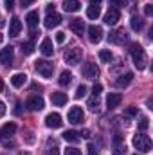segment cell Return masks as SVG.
<instances>
[{
	"label": "cell",
	"mask_w": 153,
	"mask_h": 155,
	"mask_svg": "<svg viewBox=\"0 0 153 155\" xmlns=\"http://www.w3.org/2000/svg\"><path fill=\"white\" fill-rule=\"evenodd\" d=\"M43 97L41 96H31L29 99H27V108L29 110H33V112H40L41 108H43Z\"/></svg>",
	"instance_id": "obj_10"
},
{
	"label": "cell",
	"mask_w": 153,
	"mask_h": 155,
	"mask_svg": "<svg viewBox=\"0 0 153 155\" xmlns=\"http://www.w3.org/2000/svg\"><path fill=\"white\" fill-rule=\"evenodd\" d=\"M22 155H31V153H27V152H25V153H22Z\"/></svg>",
	"instance_id": "obj_49"
},
{
	"label": "cell",
	"mask_w": 153,
	"mask_h": 155,
	"mask_svg": "<svg viewBox=\"0 0 153 155\" xmlns=\"http://www.w3.org/2000/svg\"><path fill=\"white\" fill-rule=\"evenodd\" d=\"M126 40H128V35H126L124 29H115V31H112V33L108 35V41H110V43H115V45H121V43H124Z\"/></svg>",
	"instance_id": "obj_6"
},
{
	"label": "cell",
	"mask_w": 153,
	"mask_h": 155,
	"mask_svg": "<svg viewBox=\"0 0 153 155\" xmlns=\"http://www.w3.org/2000/svg\"><path fill=\"white\" fill-rule=\"evenodd\" d=\"M45 124H47L49 128H60V126L63 124L61 116H60V114H56V112L47 114V117H45Z\"/></svg>",
	"instance_id": "obj_11"
},
{
	"label": "cell",
	"mask_w": 153,
	"mask_h": 155,
	"mask_svg": "<svg viewBox=\"0 0 153 155\" xmlns=\"http://www.w3.org/2000/svg\"><path fill=\"white\" fill-rule=\"evenodd\" d=\"M65 155H81V150H77V148H67Z\"/></svg>",
	"instance_id": "obj_35"
},
{
	"label": "cell",
	"mask_w": 153,
	"mask_h": 155,
	"mask_svg": "<svg viewBox=\"0 0 153 155\" xmlns=\"http://www.w3.org/2000/svg\"><path fill=\"white\" fill-rule=\"evenodd\" d=\"M121 143H122V137H121V135L117 134V135L114 137V144H121Z\"/></svg>",
	"instance_id": "obj_42"
},
{
	"label": "cell",
	"mask_w": 153,
	"mask_h": 155,
	"mask_svg": "<svg viewBox=\"0 0 153 155\" xmlns=\"http://www.w3.org/2000/svg\"><path fill=\"white\" fill-rule=\"evenodd\" d=\"M81 56H83V51L79 47H74V49H69L65 52V63L69 65H77L81 61Z\"/></svg>",
	"instance_id": "obj_4"
},
{
	"label": "cell",
	"mask_w": 153,
	"mask_h": 155,
	"mask_svg": "<svg viewBox=\"0 0 153 155\" xmlns=\"http://www.w3.org/2000/svg\"><path fill=\"white\" fill-rule=\"evenodd\" d=\"M31 4H34V0H20V5H22V7H27V5H31Z\"/></svg>",
	"instance_id": "obj_41"
},
{
	"label": "cell",
	"mask_w": 153,
	"mask_h": 155,
	"mask_svg": "<svg viewBox=\"0 0 153 155\" xmlns=\"http://www.w3.org/2000/svg\"><path fill=\"white\" fill-rule=\"evenodd\" d=\"M20 31H22V22L16 16H13L11 22H9V36H18Z\"/></svg>",
	"instance_id": "obj_15"
},
{
	"label": "cell",
	"mask_w": 153,
	"mask_h": 155,
	"mask_svg": "<svg viewBox=\"0 0 153 155\" xmlns=\"http://www.w3.org/2000/svg\"><path fill=\"white\" fill-rule=\"evenodd\" d=\"M144 13H146V16H151V15H153V7H151V4L144 5Z\"/></svg>",
	"instance_id": "obj_40"
},
{
	"label": "cell",
	"mask_w": 153,
	"mask_h": 155,
	"mask_svg": "<svg viewBox=\"0 0 153 155\" xmlns=\"http://www.w3.org/2000/svg\"><path fill=\"white\" fill-rule=\"evenodd\" d=\"M133 146L139 152L148 153V152H151V139L144 134H137V135H133Z\"/></svg>",
	"instance_id": "obj_2"
},
{
	"label": "cell",
	"mask_w": 153,
	"mask_h": 155,
	"mask_svg": "<svg viewBox=\"0 0 153 155\" xmlns=\"http://www.w3.org/2000/svg\"><path fill=\"white\" fill-rule=\"evenodd\" d=\"M99 60L105 61V63H110V61H112V52H110L108 49H103V51L99 52Z\"/></svg>",
	"instance_id": "obj_29"
},
{
	"label": "cell",
	"mask_w": 153,
	"mask_h": 155,
	"mask_svg": "<svg viewBox=\"0 0 153 155\" xmlns=\"http://www.w3.org/2000/svg\"><path fill=\"white\" fill-rule=\"evenodd\" d=\"M38 20H40L38 11H31V13H27V16H25V22H27V25H29L31 29H34V27L38 25Z\"/></svg>",
	"instance_id": "obj_21"
},
{
	"label": "cell",
	"mask_w": 153,
	"mask_h": 155,
	"mask_svg": "<svg viewBox=\"0 0 153 155\" xmlns=\"http://www.w3.org/2000/svg\"><path fill=\"white\" fill-rule=\"evenodd\" d=\"M130 51H132V58H133L135 67H137L139 71H144V69H146V65H148V56H146L144 49H142L139 43H133Z\"/></svg>",
	"instance_id": "obj_1"
},
{
	"label": "cell",
	"mask_w": 153,
	"mask_h": 155,
	"mask_svg": "<svg viewBox=\"0 0 153 155\" xmlns=\"http://www.w3.org/2000/svg\"><path fill=\"white\" fill-rule=\"evenodd\" d=\"M148 126H150V121H148L146 117H142V119L139 121V130H141V132H146Z\"/></svg>",
	"instance_id": "obj_33"
},
{
	"label": "cell",
	"mask_w": 153,
	"mask_h": 155,
	"mask_svg": "<svg viewBox=\"0 0 153 155\" xmlns=\"http://www.w3.org/2000/svg\"><path fill=\"white\" fill-rule=\"evenodd\" d=\"M4 90V81H2V78H0V92Z\"/></svg>",
	"instance_id": "obj_47"
},
{
	"label": "cell",
	"mask_w": 153,
	"mask_h": 155,
	"mask_svg": "<svg viewBox=\"0 0 153 155\" xmlns=\"http://www.w3.org/2000/svg\"><path fill=\"white\" fill-rule=\"evenodd\" d=\"M25 81H27V76H25L24 72H16V74L11 76V85L16 87V88H18V87H24Z\"/></svg>",
	"instance_id": "obj_19"
},
{
	"label": "cell",
	"mask_w": 153,
	"mask_h": 155,
	"mask_svg": "<svg viewBox=\"0 0 153 155\" xmlns=\"http://www.w3.org/2000/svg\"><path fill=\"white\" fill-rule=\"evenodd\" d=\"M99 67L96 65V63H92V61H88V63H85L83 65V76L86 78V79H96V78H99Z\"/></svg>",
	"instance_id": "obj_5"
},
{
	"label": "cell",
	"mask_w": 153,
	"mask_h": 155,
	"mask_svg": "<svg viewBox=\"0 0 153 155\" xmlns=\"http://www.w3.org/2000/svg\"><path fill=\"white\" fill-rule=\"evenodd\" d=\"M13 58H15V49H13L11 45H7L5 49L0 51V63H2V65H11Z\"/></svg>",
	"instance_id": "obj_8"
},
{
	"label": "cell",
	"mask_w": 153,
	"mask_h": 155,
	"mask_svg": "<svg viewBox=\"0 0 153 155\" xmlns=\"http://www.w3.org/2000/svg\"><path fill=\"white\" fill-rule=\"evenodd\" d=\"M130 24H132V29H133L135 33H139V31L142 29V25H144V24H142V20H141L139 16H132V20H130Z\"/></svg>",
	"instance_id": "obj_27"
},
{
	"label": "cell",
	"mask_w": 153,
	"mask_h": 155,
	"mask_svg": "<svg viewBox=\"0 0 153 155\" xmlns=\"http://www.w3.org/2000/svg\"><path fill=\"white\" fill-rule=\"evenodd\" d=\"M135 155H139V153H135Z\"/></svg>",
	"instance_id": "obj_51"
},
{
	"label": "cell",
	"mask_w": 153,
	"mask_h": 155,
	"mask_svg": "<svg viewBox=\"0 0 153 155\" xmlns=\"http://www.w3.org/2000/svg\"><path fill=\"white\" fill-rule=\"evenodd\" d=\"M79 7H81L79 0H65L63 2V9L67 13H76V11H79Z\"/></svg>",
	"instance_id": "obj_22"
},
{
	"label": "cell",
	"mask_w": 153,
	"mask_h": 155,
	"mask_svg": "<svg viewBox=\"0 0 153 155\" xmlns=\"http://www.w3.org/2000/svg\"><path fill=\"white\" fill-rule=\"evenodd\" d=\"M13 5H15V0H5V7L7 9H13Z\"/></svg>",
	"instance_id": "obj_43"
},
{
	"label": "cell",
	"mask_w": 153,
	"mask_h": 155,
	"mask_svg": "<svg viewBox=\"0 0 153 155\" xmlns=\"http://www.w3.org/2000/svg\"><path fill=\"white\" fill-rule=\"evenodd\" d=\"M0 132H2V135H13V134L16 132V124H15V123H5Z\"/></svg>",
	"instance_id": "obj_26"
},
{
	"label": "cell",
	"mask_w": 153,
	"mask_h": 155,
	"mask_svg": "<svg viewBox=\"0 0 153 155\" xmlns=\"http://www.w3.org/2000/svg\"><path fill=\"white\" fill-rule=\"evenodd\" d=\"M34 69H36V72H38L40 76L47 78V79H50L52 74H54V65L50 61H47V60H38L34 63Z\"/></svg>",
	"instance_id": "obj_3"
},
{
	"label": "cell",
	"mask_w": 153,
	"mask_h": 155,
	"mask_svg": "<svg viewBox=\"0 0 153 155\" xmlns=\"http://www.w3.org/2000/svg\"><path fill=\"white\" fill-rule=\"evenodd\" d=\"M0 139H2V132H0Z\"/></svg>",
	"instance_id": "obj_50"
},
{
	"label": "cell",
	"mask_w": 153,
	"mask_h": 155,
	"mask_svg": "<svg viewBox=\"0 0 153 155\" xmlns=\"http://www.w3.org/2000/svg\"><path fill=\"white\" fill-rule=\"evenodd\" d=\"M103 0H90V5H99Z\"/></svg>",
	"instance_id": "obj_46"
},
{
	"label": "cell",
	"mask_w": 153,
	"mask_h": 155,
	"mask_svg": "<svg viewBox=\"0 0 153 155\" xmlns=\"http://www.w3.org/2000/svg\"><path fill=\"white\" fill-rule=\"evenodd\" d=\"M121 101H122V96H121V94H117V92L108 94V97H106V105H108V108H110V110L115 108V107H119V105H121Z\"/></svg>",
	"instance_id": "obj_16"
},
{
	"label": "cell",
	"mask_w": 153,
	"mask_h": 155,
	"mask_svg": "<svg viewBox=\"0 0 153 155\" xmlns=\"http://www.w3.org/2000/svg\"><path fill=\"white\" fill-rule=\"evenodd\" d=\"M101 90H103V87H101L99 83H96V85L92 87V94H94V96H99V94H101Z\"/></svg>",
	"instance_id": "obj_34"
},
{
	"label": "cell",
	"mask_w": 153,
	"mask_h": 155,
	"mask_svg": "<svg viewBox=\"0 0 153 155\" xmlns=\"http://www.w3.org/2000/svg\"><path fill=\"white\" fill-rule=\"evenodd\" d=\"M88 108L92 112H99V101H97V96H94L92 99H88Z\"/></svg>",
	"instance_id": "obj_30"
},
{
	"label": "cell",
	"mask_w": 153,
	"mask_h": 155,
	"mask_svg": "<svg viewBox=\"0 0 153 155\" xmlns=\"http://www.w3.org/2000/svg\"><path fill=\"white\" fill-rule=\"evenodd\" d=\"M22 52L27 54V56L33 54V52H34V43H33V41H25V43H22Z\"/></svg>",
	"instance_id": "obj_28"
},
{
	"label": "cell",
	"mask_w": 153,
	"mask_h": 155,
	"mask_svg": "<svg viewBox=\"0 0 153 155\" xmlns=\"http://www.w3.org/2000/svg\"><path fill=\"white\" fill-rule=\"evenodd\" d=\"M119 20H121V13H119V9L110 7L108 13L105 15V24H106V25H115Z\"/></svg>",
	"instance_id": "obj_12"
},
{
	"label": "cell",
	"mask_w": 153,
	"mask_h": 155,
	"mask_svg": "<svg viewBox=\"0 0 153 155\" xmlns=\"http://www.w3.org/2000/svg\"><path fill=\"white\" fill-rule=\"evenodd\" d=\"M70 31H72V33H76L77 36H81V35L85 33V24H83V20L74 18V20L70 22Z\"/></svg>",
	"instance_id": "obj_18"
},
{
	"label": "cell",
	"mask_w": 153,
	"mask_h": 155,
	"mask_svg": "<svg viewBox=\"0 0 153 155\" xmlns=\"http://www.w3.org/2000/svg\"><path fill=\"white\" fill-rule=\"evenodd\" d=\"M45 155H60V150H58L56 146H52V148H47Z\"/></svg>",
	"instance_id": "obj_36"
},
{
	"label": "cell",
	"mask_w": 153,
	"mask_h": 155,
	"mask_svg": "<svg viewBox=\"0 0 153 155\" xmlns=\"http://www.w3.org/2000/svg\"><path fill=\"white\" fill-rule=\"evenodd\" d=\"M5 114V105H4V101H0V117Z\"/></svg>",
	"instance_id": "obj_44"
},
{
	"label": "cell",
	"mask_w": 153,
	"mask_h": 155,
	"mask_svg": "<svg viewBox=\"0 0 153 155\" xmlns=\"http://www.w3.org/2000/svg\"><path fill=\"white\" fill-rule=\"evenodd\" d=\"M132 81H133V74L132 72H126V74H121V76L115 79V85L117 87H128Z\"/></svg>",
	"instance_id": "obj_20"
},
{
	"label": "cell",
	"mask_w": 153,
	"mask_h": 155,
	"mask_svg": "<svg viewBox=\"0 0 153 155\" xmlns=\"http://www.w3.org/2000/svg\"><path fill=\"white\" fill-rule=\"evenodd\" d=\"M40 52H41L43 56H52V52H54V49H52V40L50 38L43 40L41 45H40Z\"/></svg>",
	"instance_id": "obj_17"
},
{
	"label": "cell",
	"mask_w": 153,
	"mask_h": 155,
	"mask_svg": "<svg viewBox=\"0 0 153 155\" xmlns=\"http://www.w3.org/2000/svg\"><path fill=\"white\" fill-rule=\"evenodd\" d=\"M61 24V16L58 15V13H47V16H45V20H43V25L47 27V29H54V27H58Z\"/></svg>",
	"instance_id": "obj_7"
},
{
	"label": "cell",
	"mask_w": 153,
	"mask_h": 155,
	"mask_svg": "<svg viewBox=\"0 0 153 155\" xmlns=\"http://www.w3.org/2000/svg\"><path fill=\"white\" fill-rule=\"evenodd\" d=\"M83 117H85V114L79 107H72L69 110V123H72V124H79L83 121Z\"/></svg>",
	"instance_id": "obj_13"
},
{
	"label": "cell",
	"mask_w": 153,
	"mask_h": 155,
	"mask_svg": "<svg viewBox=\"0 0 153 155\" xmlns=\"http://www.w3.org/2000/svg\"><path fill=\"white\" fill-rule=\"evenodd\" d=\"M50 101H52V105H56V107H63V105H67L69 97H67L65 92H52V94H50Z\"/></svg>",
	"instance_id": "obj_14"
},
{
	"label": "cell",
	"mask_w": 153,
	"mask_h": 155,
	"mask_svg": "<svg viewBox=\"0 0 153 155\" xmlns=\"http://www.w3.org/2000/svg\"><path fill=\"white\" fill-rule=\"evenodd\" d=\"M85 96H86V87H85V85H79L77 90H76V97L81 99V97H85Z\"/></svg>",
	"instance_id": "obj_31"
},
{
	"label": "cell",
	"mask_w": 153,
	"mask_h": 155,
	"mask_svg": "<svg viewBox=\"0 0 153 155\" xmlns=\"http://www.w3.org/2000/svg\"><path fill=\"white\" fill-rule=\"evenodd\" d=\"M86 150H88V155H97V148H96V146H94L92 143H90V144L86 146Z\"/></svg>",
	"instance_id": "obj_37"
},
{
	"label": "cell",
	"mask_w": 153,
	"mask_h": 155,
	"mask_svg": "<svg viewBox=\"0 0 153 155\" xmlns=\"http://www.w3.org/2000/svg\"><path fill=\"white\" fill-rule=\"evenodd\" d=\"M79 135H81V137H85V139H88V137H90V132H88V130H83Z\"/></svg>",
	"instance_id": "obj_45"
},
{
	"label": "cell",
	"mask_w": 153,
	"mask_h": 155,
	"mask_svg": "<svg viewBox=\"0 0 153 155\" xmlns=\"http://www.w3.org/2000/svg\"><path fill=\"white\" fill-rule=\"evenodd\" d=\"M2 40H4V35H2V33H0V43H2Z\"/></svg>",
	"instance_id": "obj_48"
},
{
	"label": "cell",
	"mask_w": 153,
	"mask_h": 155,
	"mask_svg": "<svg viewBox=\"0 0 153 155\" xmlns=\"http://www.w3.org/2000/svg\"><path fill=\"white\" fill-rule=\"evenodd\" d=\"M99 15H101V5H88V9H86V16H88L90 20H97Z\"/></svg>",
	"instance_id": "obj_23"
},
{
	"label": "cell",
	"mask_w": 153,
	"mask_h": 155,
	"mask_svg": "<svg viewBox=\"0 0 153 155\" xmlns=\"http://www.w3.org/2000/svg\"><path fill=\"white\" fill-rule=\"evenodd\" d=\"M88 40H90V43H99L103 40V29L99 25H90L88 27Z\"/></svg>",
	"instance_id": "obj_9"
},
{
	"label": "cell",
	"mask_w": 153,
	"mask_h": 155,
	"mask_svg": "<svg viewBox=\"0 0 153 155\" xmlns=\"http://www.w3.org/2000/svg\"><path fill=\"white\" fill-rule=\"evenodd\" d=\"M114 153L115 155H124L126 153V146H124V144H114Z\"/></svg>",
	"instance_id": "obj_32"
},
{
	"label": "cell",
	"mask_w": 153,
	"mask_h": 155,
	"mask_svg": "<svg viewBox=\"0 0 153 155\" xmlns=\"http://www.w3.org/2000/svg\"><path fill=\"white\" fill-rule=\"evenodd\" d=\"M63 139H65L67 143H77V141H79V134H77L76 130H67V132L63 134Z\"/></svg>",
	"instance_id": "obj_25"
},
{
	"label": "cell",
	"mask_w": 153,
	"mask_h": 155,
	"mask_svg": "<svg viewBox=\"0 0 153 155\" xmlns=\"http://www.w3.org/2000/svg\"><path fill=\"white\" fill-rule=\"evenodd\" d=\"M56 41H58V43H63V41H65V33H61V31L56 33Z\"/></svg>",
	"instance_id": "obj_39"
},
{
	"label": "cell",
	"mask_w": 153,
	"mask_h": 155,
	"mask_svg": "<svg viewBox=\"0 0 153 155\" xmlns=\"http://www.w3.org/2000/svg\"><path fill=\"white\" fill-rule=\"evenodd\" d=\"M126 116H128V117H133V116H137V108H135V107H130V108L126 110Z\"/></svg>",
	"instance_id": "obj_38"
},
{
	"label": "cell",
	"mask_w": 153,
	"mask_h": 155,
	"mask_svg": "<svg viewBox=\"0 0 153 155\" xmlns=\"http://www.w3.org/2000/svg\"><path fill=\"white\" fill-rule=\"evenodd\" d=\"M58 83H60L61 87H69V85L72 83V72H69V71H63V72L60 74Z\"/></svg>",
	"instance_id": "obj_24"
}]
</instances>
